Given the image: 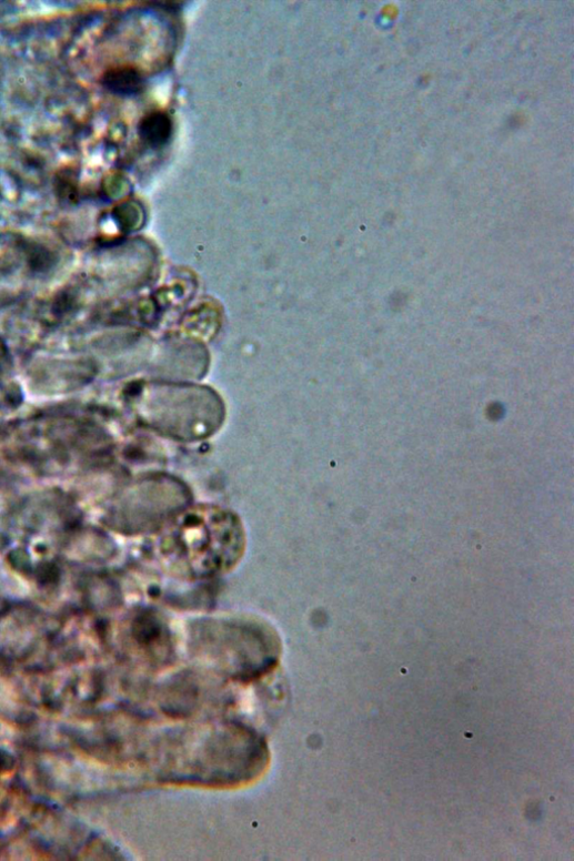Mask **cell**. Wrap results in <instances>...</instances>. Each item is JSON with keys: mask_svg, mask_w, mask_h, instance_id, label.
<instances>
[{"mask_svg": "<svg viewBox=\"0 0 574 861\" xmlns=\"http://www.w3.org/2000/svg\"><path fill=\"white\" fill-rule=\"evenodd\" d=\"M102 87L110 93L133 97L144 89V78L132 67L112 68L101 77Z\"/></svg>", "mask_w": 574, "mask_h": 861, "instance_id": "6da1fadb", "label": "cell"}, {"mask_svg": "<svg viewBox=\"0 0 574 861\" xmlns=\"http://www.w3.org/2000/svg\"><path fill=\"white\" fill-rule=\"evenodd\" d=\"M139 133L145 144L158 149L170 141L173 133V122L167 113L153 112L141 121Z\"/></svg>", "mask_w": 574, "mask_h": 861, "instance_id": "7a4b0ae2", "label": "cell"}]
</instances>
